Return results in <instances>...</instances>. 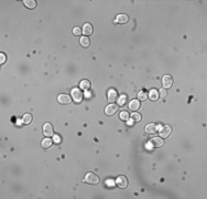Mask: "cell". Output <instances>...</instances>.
<instances>
[{"label": "cell", "instance_id": "27", "mask_svg": "<svg viewBox=\"0 0 207 199\" xmlns=\"http://www.w3.org/2000/svg\"><path fill=\"white\" fill-rule=\"evenodd\" d=\"M0 55H1V60H0V63H1V64H2V63H3V62H5V61H6V55H5V54H3V53H1V54H0Z\"/></svg>", "mask_w": 207, "mask_h": 199}, {"label": "cell", "instance_id": "14", "mask_svg": "<svg viewBox=\"0 0 207 199\" xmlns=\"http://www.w3.org/2000/svg\"><path fill=\"white\" fill-rule=\"evenodd\" d=\"M145 132L148 134H155L157 132V126L155 124H149L145 127Z\"/></svg>", "mask_w": 207, "mask_h": 199}, {"label": "cell", "instance_id": "7", "mask_svg": "<svg viewBox=\"0 0 207 199\" xmlns=\"http://www.w3.org/2000/svg\"><path fill=\"white\" fill-rule=\"evenodd\" d=\"M58 102L60 104H69L72 102V99L67 94H60L58 96Z\"/></svg>", "mask_w": 207, "mask_h": 199}, {"label": "cell", "instance_id": "25", "mask_svg": "<svg viewBox=\"0 0 207 199\" xmlns=\"http://www.w3.org/2000/svg\"><path fill=\"white\" fill-rule=\"evenodd\" d=\"M82 32H83V30L79 27H75L74 29H73V33H74L75 35H81Z\"/></svg>", "mask_w": 207, "mask_h": 199}, {"label": "cell", "instance_id": "5", "mask_svg": "<svg viewBox=\"0 0 207 199\" xmlns=\"http://www.w3.org/2000/svg\"><path fill=\"white\" fill-rule=\"evenodd\" d=\"M162 83H163V86H164L165 90L170 89L173 85V77L171 75H164L163 79H162Z\"/></svg>", "mask_w": 207, "mask_h": 199}, {"label": "cell", "instance_id": "8", "mask_svg": "<svg viewBox=\"0 0 207 199\" xmlns=\"http://www.w3.org/2000/svg\"><path fill=\"white\" fill-rule=\"evenodd\" d=\"M117 111H118V105H117V104H114V103H110L107 108H106V114L109 116H111V115H114Z\"/></svg>", "mask_w": 207, "mask_h": 199}, {"label": "cell", "instance_id": "15", "mask_svg": "<svg viewBox=\"0 0 207 199\" xmlns=\"http://www.w3.org/2000/svg\"><path fill=\"white\" fill-rule=\"evenodd\" d=\"M159 97H160V94H159V92L155 91V90H151L149 93V99L151 100V101H153V102H155V101H157L159 100Z\"/></svg>", "mask_w": 207, "mask_h": 199}, {"label": "cell", "instance_id": "24", "mask_svg": "<svg viewBox=\"0 0 207 199\" xmlns=\"http://www.w3.org/2000/svg\"><path fill=\"white\" fill-rule=\"evenodd\" d=\"M129 113L128 112H126V111H124V112H121L120 113V118L122 120V121H128L129 120Z\"/></svg>", "mask_w": 207, "mask_h": 199}, {"label": "cell", "instance_id": "26", "mask_svg": "<svg viewBox=\"0 0 207 199\" xmlns=\"http://www.w3.org/2000/svg\"><path fill=\"white\" fill-rule=\"evenodd\" d=\"M160 95H161L162 97H165V96H166V90H165V89H162V90H160Z\"/></svg>", "mask_w": 207, "mask_h": 199}, {"label": "cell", "instance_id": "11", "mask_svg": "<svg viewBox=\"0 0 207 199\" xmlns=\"http://www.w3.org/2000/svg\"><path fill=\"white\" fill-rule=\"evenodd\" d=\"M129 108L132 111V112H136L140 108V101L139 100H132L129 104Z\"/></svg>", "mask_w": 207, "mask_h": 199}, {"label": "cell", "instance_id": "18", "mask_svg": "<svg viewBox=\"0 0 207 199\" xmlns=\"http://www.w3.org/2000/svg\"><path fill=\"white\" fill-rule=\"evenodd\" d=\"M52 144H53V141L48 137V138H45V140L42 141V147L43 148H50L51 146H52Z\"/></svg>", "mask_w": 207, "mask_h": 199}, {"label": "cell", "instance_id": "23", "mask_svg": "<svg viewBox=\"0 0 207 199\" xmlns=\"http://www.w3.org/2000/svg\"><path fill=\"white\" fill-rule=\"evenodd\" d=\"M126 102H127V96H126V95H121V96L118 99V104H119L120 106H124V104H126Z\"/></svg>", "mask_w": 207, "mask_h": 199}, {"label": "cell", "instance_id": "16", "mask_svg": "<svg viewBox=\"0 0 207 199\" xmlns=\"http://www.w3.org/2000/svg\"><path fill=\"white\" fill-rule=\"evenodd\" d=\"M91 84L88 80H83V81L81 82V87L83 89L84 91H88V90L91 89Z\"/></svg>", "mask_w": 207, "mask_h": 199}, {"label": "cell", "instance_id": "22", "mask_svg": "<svg viewBox=\"0 0 207 199\" xmlns=\"http://www.w3.org/2000/svg\"><path fill=\"white\" fill-rule=\"evenodd\" d=\"M148 93L144 91H140L139 92V94H138V100L139 101H145V100H148Z\"/></svg>", "mask_w": 207, "mask_h": 199}, {"label": "cell", "instance_id": "1", "mask_svg": "<svg viewBox=\"0 0 207 199\" xmlns=\"http://www.w3.org/2000/svg\"><path fill=\"white\" fill-rule=\"evenodd\" d=\"M84 182H87V184H91V185H96L99 182V178L97 175H95L94 173H87L85 176V179Z\"/></svg>", "mask_w": 207, "mask_h": 199}, {"label": "cell", "instance_id": "6", "mask_svg": "<svg viewBox=\"0 0 207 199\" xmlns=\"http://www.w3.org/2000/svg\"><path fill=\"white\" fill-rule=\"evenodd\" d=\"M116 184L119 188H122V189H124V188H127V187H128V179H127V177H124V176H119V177L117 178Z\"/></svg>", "mask_w": 207, "mask_h": 199}, {"label": "cell", "instance_id": "28", "mask_svg": "<svg viewBox=\"0 0 207 199\" xmlns=\"http://www.w3.org/2000/svg\"><path fill=\"white\" fill-rule=\"evenodd\" d=\"M60 141H61V138L58 137V136H55V142H60Z\"/></svg>", "mask_w": 207, "mask_h": 199}, {"label": "cell", "instance_id": "13", "mask_svg": "<svg viewBox=\"0 0 207 199\" xmlns=\"http://www.w3.org/2000/svg\"><path fill=\"white\" fill-rule=\"evenodd\" d=\"M93 25L91 23H85L83 27V32L85 34V37H88V35H91L93 34Z\"/></svg>", "mask_w": 207, "mask_h": 199}, {"label": "cell", "instance_id": "3", "mask_svg": "<svg viewBox=\"0 0 207 199\" xmlns=\"http://www.w3.org/2000/svg\"><path fill=\"white\" fill-rule=\"evenodd\" d=\"M43 134L46 136V137H52L54 135V130H53V126L51 123H46L43 126Z\"/></svg>", "mask_w": 207, "mask_h": 199}, {"label": "cell", "instance_id": "2", "mask_svg": "<svg viewBox=\"0 0 207 199\" xmlns=\"http://www.w3.org/2000/svg\"><path fill=\"white\" fill-rule=\"evenodd\" d=\"M72 97H73V100H74L76 103H81L83 101V97H84L83 92L81 91L79 89L75 87V89L72 90Z\"/></svg>", "mask_w": 207, "mask_h": 199}, {"label": "cell", "instance_id": "4", "mask_svg": "<svg viewBox=\"0 0 207 199\" xmlns=\"http://www.w3.org/2000/svg\"><path fill=\"white\" fill-rule=\"evenodd\" d=\"M171 133H172V127H171L170 125H164V126H162L161 130H160V135H161L163 138L169 137V136L171 135Z\"/></svg>", "mask_w": 207, "mask_h": 199}, {"label": "cell", "instance_id": "10", "mask_svg": "<svg viewBox=\"0 0 207 199\" xmlns=\"http://www.w3.org/2000/svg\"><path fill=\"white\" fill-rule=\"evenodd\" d=\"M150 144H152L153 147H162L164 145V141L161 137H154L150 141Z\"/></svg>", "mask_w": 207, "mask_h": 199}, {"label": "cell", "instance_id": "21", "mask_svg": "<svg viewBox=\"0 0 207 199\" xmlns=\"http://www.w3.org/2000/svg\"><path fill=\"white\" fill-rule=\"evenodd\" d=\"M32 122V115L31 114H24V116L22 117V123L23 124H30Z\"/></svg>", "mask_w": 207, "mask_h": 199}, {"label": "cell", "instance_id": "20", "mask_svg": "<svg viewBox=\"0 0 207 199\" xmlns=\"http://www.w3.org/2000/svg\"><path fill=\"white\" fill-rule=\"evenodd\" d=\"M81 45L84 47V48H88V47L91 45L89 38H87V37H83V38H81Z\"/></svg>", "mask_w": 207, "mask_h": 199}, {"label": "cell", "instance_id": "19", "mask_svg": "<svg viewBox=\"0 0 207 199\" xmlns=\"http://www.w3.org/2000/svg\"><path fill=\"white\" fill-rule=\"evenodd\" d=\"M130 120H131V122H133V123H138V122H140L141 121V115L139 113L134 112V113H132L131 116H130Z\"/></svg>", "mask_w": 207, "mask_h": 199}, {"label": "cell", "instance_id": "9", "mask_svg": "<svg viewBox=\"0 0 207 199\" xmlns=\"http://www.w3.org/2000/svg\"><path fill=\"white\" fill-rule=\"evenodd\" d=\"M108 101L110 103H115L116 101H118V93L114 89H111V90L108 91Z\"/></svg>", "mask_w": 207, "mask_h": 199}, {"label": "cell", "instance_id": "17", "mask_svg": "<svg viewBox=\"0 0 207 199\" xmlns=\"http://www.w3.org/2000/svg\"><path fill=\"white\" fill-rule=\"evenodd\" d=\"M23 3H24L25 7H28L29 9H34L36 7V2L34 0H24Z\"/></svg>", "mask_w": 207, "mask_h": 199}, {"label": "cell", "instance_id": "12", "mask_svg": "<svg viewBox=\"0 0 207 199\" xmlns=\"http://www.w3.org/2000/svg\"><path fill=\"white\" fill-rule=\"evenodd\" d=\"M116 21L118 23H120V25H126L129 21V17L127 16V15H124V13L122 15H119V16H117Z\"/></svg>", "mask_w": 207, "mask_h": 199}]
</instances>
